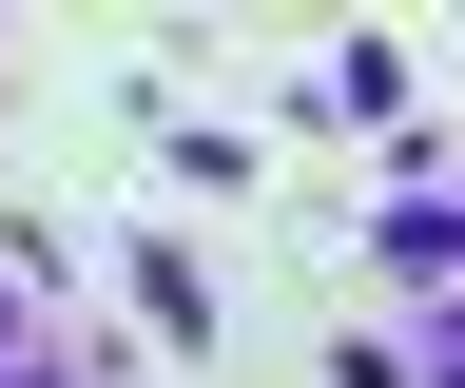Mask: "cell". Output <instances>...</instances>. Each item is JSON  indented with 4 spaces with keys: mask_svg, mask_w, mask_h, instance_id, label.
<instances>
[{
    "mask_svg": "<svg viewBox=\"0 0 465 388\" xmlns=\"http://www.w3.org/2000/svg\"><path fill=\"white\" fill-rule=\"evenodd\" d=\"M369 253H388V272H427V292H465V214H446V194H388V214H369Z\"/></svg>",
    "mask_w": 465,
    "mask_h": 388,
    "instance_id": "6da1fadb",
    "label": "cell"
},
{
    "mask_svg": "<svg viewBox=\"0 0 465 388\" xmlns=\"http://www.w3.org/2000/svg\"><path fill=\"white\" fill-rule=\"evenodd\" d=\"M427 369H446V388H465V311H446V350H427Z\"/></svg>",
    "mask_w": 465,
    "mask_h": 388,
    "instance_id": "7a4b0ae2",
    "label": "cell"
}]
</instances>
